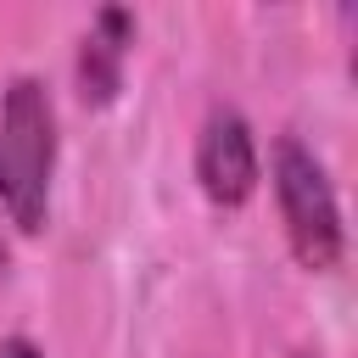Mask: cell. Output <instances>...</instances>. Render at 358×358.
<instances>
[{
  "mask_svg": "<svg viewBox=\"0 0 358 358\" xmlns=\"http://www.w3.org/2000/svg\"><path fill=\"white\" fill-rule=\"evenodd\" d=\"M56 173V101L39 78H11L0 95V207L22 235L45 229Z\"/></svg>",
  "mask_w": 358,
  "mask_h": 358,
  "instance_id": "cell-1",
  "label": "cell"
},
{
  "mask_svg": "<svg viewBox=\"0 0 358 358\" xmlns=\"http://www.w3.org/2000/svg\"><path fill=\"white\" fill-rule=\"evenodd\" d=\"M274 196H280V218H285V241H291L296 263L313 268V274L336 268L341 252H347L341 207H336L324 162L302 140H280L274 145Z\"/></svg>",
  "mask_w": 358,
  "mask_h": 358,
  "instance_id": "cell-2",
  "label": "cell"
},
{
  "mask_svg": "<svg viewBox=\"0 0 358 358\" xmlns=\"http://www.w3.org/2000/svg\"><path fill=\"white\" fill-rule=\"evenodd\" d=\"M196 179H201V196H207L213 207H241V201H252L263 168H257V145H252V129H246L241 112L218 106V112L201 123Z\"/></svg>",
  "mask_w": 358,
  "mask_h": 358,
  "instance_id": "cell-3",
  "label": "cell"
},
{
  "mask_svg": "<svg viewBox=\"0 0 358 358\" xmlns=\"http://www.w3.org/2000/svg\"><path fill=\"white\" fill-rule=\"evenodd\" d=\"M129 45H134V17L106 6L95 17V28L84 34V45H78V95H84V106H112L117 101Z\"/></svg>",
  "mask_w": 358,
  "mask_h": 358,
  "instance_id": "cell-4",
  "label": "cell"
},
{
  "mask_svg": "<svg viewBox=\"0 0 358 358\" xmlns=\"http://www.w3.org/2000/svg\"><path fill=\"white\" fill-rule=\"evenodd\" d=\"M0 358H45V352H39L28 336H6V341H0Z\"/></svg>",
  "mask_w": 358,
  "mask_h": 358,
  "instance_id": "cell-5",
  "label": "cell"
},
{
  "mask_svg": "<svg viewBox=\"0 0 358 358\" xmlns=\"http://www.w3.org/2000/svg\"><path fill=\"white\" fill-rule=\"evenodd\" d=\"M6 268H11V252H6V235H0V280H6Z\"/></svg>",
  "mask_w": 358,
  "mask_h": 358,
  "instance_id": "cell-6",
  "label": "cell"
},
{
  "mask_svg": "<svg viewBox=\"0 0 358 358\" xmlns=\"http://www.w3.org/2000/svg\"><path fill=\"white\" fill-rule=\"evenodd\" d=\"M296 358H308V352H296Z\"/></svg>",
  "mask_w": 358,
  "mask_h": 358,
  "instance_id": "cell-7",
  "label": "cell"
}]
</instances>
